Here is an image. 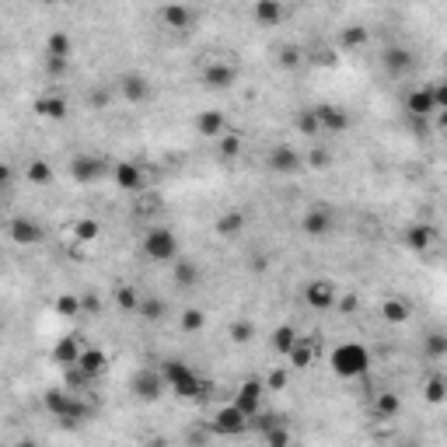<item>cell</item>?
<instances>
[{
  "mask_svg": "<svg viewBox=\"0 0 447 447\" xmlns=\"http://www.w3.org/2000/svg\"><path fill=\"white\" fill-rule=\"evenodd\" d=\"M119 88H123V95H126V98H130L133 105H137V101H143V98L150 95V88H147V81H143V77H137V74H130V77H123V84H119Z\"/></svg>",
  "mask_w": 447,
  "mask_h": 447,
  "instance_id": "cell-29",
  "label": "cell"
},
{
  "mask_svg": "<svg viewBox=\"0 0 447 447\" xmlns=\"http://www.w3.org/2000/svg\"><path fill=\"white\" fill-rule=\"evenodd\" d=\"M56 311H60L63 318H74L81 311V297L77 294H60V297H56Z\"/></svg>",
  "mask_w": 447,
  "mask_h": 447,
  "instance_id": "cell-37",
  "label": "cell"
},
{
  "mask_svg": "<svg viewBox=\"0 0 447 447\" xmlns=\"http://www.w3.org/2000/svg\"><path fill=\"white\" fill-rule=\"evenodd\" d=\"M269 164L276 168V172H284V175H294V172H301V168H304V157L294 147H276L272 157H269Z\"/></svg>",
  "mask_w": 447,
  "mask_h": 447,
  "instance_id": "cell-17",
  "label": "cell"
},
{
  "mask_svg": "<svg viewBox=\"0 0 447 447\" xmlns=\"http://www.w3.org/2000/svg\"><path fill=\"white\" fill-rule=\"evenodd\" d=\"M266 440H269V447H290V430L279 423V426H272V430L266 433Z\"/></svg>",
  "mask_w": 447,
  "mask_h": 447,
  "instance_id": "cell-42",
  "label": "cell"
},
{
  "mask_svg": "<svg viewBox=\"0 0 447 447\" xmlns=\"http://www.w3.org/2000/svg\"><path fill=\"white\" fill-rule=\"evenodd\" d=\"M206 325V315L199 308H186L182 311V332H199Z\"/></svg>",
  "mask_w": 447,
  "mask_h": 447,
  "instance_id": "cell-36",
  "label": "cell"
},
{
  "mask_svg": "<svg viewBox=\"0 0 447 447\" xmlns=\"http://www.w3.org/2000/svg\"><path fill=\"white\" fill-rule=\"evenodd\" d=\"M381 315H384L388 321H406V318H409V304H406V301H395V297H391V301H384Z\"/></svg>",
  "mask_w": 447,
  "mask_h": 447,
  "instance_id": "cell-35",
  "label": "cell"
},
{
  "mask_svg": "<svg viewBox=\"0 0 447 447\" xmlns=\"http://www.w3.org/2000/svg\"><path fill=\"white\" fill-rule=\"evenodd\" d=\"M294 343H297V332H294L290 325H279V328L272 332V350H276L279 357H287V353L294 350Z\"/></svg>",
  "mask_w": 447,
  "mask_h": 447,
  "instance_id": "cell-26",
  "label": "cell"
},
{
  "mask_svg": "<svg viewBox=\"0 0 447 447\" xmlns=\"http://www.w3.org/2000/svg\"><path fill=\"white\" fill-rule=\"evenodd\" d=\"M279 63H284V67H297V63H301V52H297L294 46H287L284 52H279Z\"/></svg>",
  "mask_w": 447,
  "mask_h": 447,
  "instance_id": "cell-47",
  "label": "cell"
},
{
  "mask_svg": "<svg viewBox=\"0 0 447 447\" xmlns=\"http://www.w3.org/2000/svg\"><path fill=\"white\" fill-rule=\"evenodd\" d=\"M74 235H77V241L88 245V241L98 238V223H95V220H77V223H74Z\"/></svg>",
  "mask_w": 447,
  "mask_h": 447,
  "instance_id": "cell-41",
  "label": "cell"
},
{
  "mask_svg": "<svg viewBox=\"0 0 447 447\" xmlns=\"http://www.w3.org/2000/svg\"><path fill=\"white\" fill-rule=\"evenodd\" d=\"M213 430H217V433H228V437H238V433H245V430H252V426H248V416L231 402V406L217 409V416H213Z\"/></svg>",
  "mask_w": 447,
  "mask_h": 447,
  "instance_id": "cell-5",
  "label": "cell"
},
{
  "mask_svg": "<svg viewBox=\"0 0 447 447\" xmlns=\"http://www.w3.org/2000/svg\"><path fill=\"white\" fill-rule=\"evenodd\" d=\"M367 364H370V353L360 343H339L332 350V370L339 377H346V381L367 374Z\"/></svg>",
  "mask_w": 447,
  "mask_h": 447,
  "instance_id": "cell-3",
  "label": "cell"
},
{
  "mask_svg": "<svg viewBox=\"0 0 447 447\" xmlns=\"http://www.w3.org/2000/svg\"><path fill=\"white\" fill-rule=\"evenodd\" d=\"M364 42H367V32H364V28L343 32V46H346V49H357V46H364Z\"/></svg>",
  "mask_w": 447,
  "mask_h": 447,
  "instance_id": "cell-45",
  "label": "cell"
},
{
  "mask_svg": "<svg viewBox=\"0 0 447 447\" xmlns=\"http://www.w3.org/2000/svg\"><path fill=\"white\" fill-rule=\"evenodd\" d=\"M311 112H315V119H318L321 133H343V130L350 126L346 112L335 108V105H318V108H311Z\"/></svg>",
  "mask_w": 447,
  "mask_h": 447,
  "instance_id": "cell-11",
  "label": "cell"
},
{
  "mask_svg": "<svg viewBox=\"0 0 447 447\" xmlns=\"http://www.w3.org/2000/svg\"><path fill=\"white\" fill-rule=\"evenodd\" d=\"M0 328H4V318H0Z\"/></svg>",
  "mask_w": 447,
  "mask_h": 447,
  "instance_id": "cell-54",
  "label": "cell"
},
{
  "mask_svg": "<svg viewBox=\"0 0 447 447\" xmlns=\"http://www.w3.org/2000/svg\"><path fill=\"white\" fill-rule=\"evenodd\" d=\"M332 223H335V217H332V210L328 206H315V210H308L304 213V220H301V228L308 231V235H328L332 231Z\"/></svg>",
  "mask_w": 447,
  "mask_h": 447,
  "instance_id": "cell-15",
  "label": "cell"
},
{
  "mask_svg": "<svg viewBox=\"0 0 447 447\" xmlns=\"http://www.w3.org/2000/svg\"><path fill=\"white\" fill-rule=\"evenodd\" d=\"M140 252L154 262H175L179 259V238L172 228H147L140 238Z\"/></svg>",
  "mask_w": 447,
  "mask_h": 447,
  "instance_id": "cell-2",
  "label": "cell"
},
{
  "mask_svg": "<svg viewBox=\"0 0 447 447\" xmlns=\"http://www.w3.org/2000/svg\"><path fill=\"white\" fill-rule=\"evenodd\" d=\"M147 447H161V444H147Z\"/></svg>",
  "mask_w": 447,
  "mask_h": 447,
  "instance_id": "cell-53",
  "label": "cell"
},
{
  "mask_svg": "<svg viewBox=\"0 0 447 447\" xmlns=\"http://www.w3.org/2000/svg\"><path fill=\"white\" fill-rule=\"evenodd\" d=\"M172 276H175V284H179V287H192L196 279H199V266H196V262H189V259H175Z\"/></svg>",
  "mask_w": 447,
  "mask_h": 447,
  "instance_id": "cell-25",
  "label": "cell"
},
{
  "mask_svg": "<svg viewBox=\"0 0 447 447\" xmlns=\"http://www.w3.org/2000/svg\"><path fill=\"white\" fill-rule=\"evenodd\" d=\"M164 388H168V384H164L161 370H140V374L133 377V391H137V395H140L143 402H154Z\"/></svg>",
  "mask_w": 447,
  "mask_h": 447,
  "instance_id": "cell-10",
  "label": "cell"
},
{
  "mask_svg": "<svg viewBox=\"0 0 447 447\" xmlns=\"http://www.w3.org/2000/svg\"><path fill=\"white\" fill-rule=\"evenodd\" d=\"M46 409L56 413V419H63V423H81L91 416V406H84V399H74L70 391H46Z\"/></svg>",
  "mask_w": 447,
  "mask_h": 447,
  "instance_id": "cell-4",
  "label": "cell"
},
{
  "mask_svg": "<svg viewBox=\"0 0 447 447\" xmlns=\"http://www.w3.org/2000/svg\"><path fill=\"white\" fill-rule=\"evenodd\" d=\"M252 335H255V325H252V321H235V325H231V339H235V343H248Z\"/></svg>",
  "mask_w": 447,
  "mask_h": 447,
  "instance_id": "cell-43",
  "label": "cell"
},
{
  "mask_svg": "<svg viewBox=\"0 0 447 447\" xmlns=\"http://www.w3.org/2000/svg\"><path fill=\"white\" fill-rule=\"evenodd\" d=\"M245 228V213L241 210H231V213H220L217 217V231L220 235H238Z\"/></svg>",
  "mask_w": 447,
  "mask_h": 447,
  "instance_id": "cell-31",
  "label": "cell"
},
{
  "mask_svg": "<svg viewBox=\"0 0 447 447\" xmlns=\"http://www.w3.org/2000/svg\"><path fill=\"white\" fill-rule=\"evenodd\" d=\"M406 245L413 252H426L433 245V228H430V223H413V228L406 231Z\"/></svg>",
  "mask_w": 447,
  "mask_h": 447,
  "instance_id": "cell-20",
  "label": "cell"
},
{
  "mask_svg": "<svg viewBox=\"0 0 447 447\" xmlns=\"http://www.w3.org/2000/svg\"><path fill=\"white\" fill-rule=\"evenodd\" d=\"M252 18H255L259 25H276L279 18H284V8L272 4V0H262V4H255V8H252Z\"/></svg>",
  "mask_w": 447,
  "mask_h": 447,
  "instance_id": "cell-27",
  "label": "cell"
},
{
  "mask_svg": "<svg viewBox=\"0 0 447 447\" xmlns=\"http://www.w3.org/2000/svg\"><path fill=\"white\" fill-rule=\"evenodd\" d=\"M406 108L413 112V116H433V112H440V101H437V91L433 88H413L409 98H406Z\"/></svg>",
  "mask_w": 447,
  "mask_h": 447,
  "instance_id": "cell-9",
  "label": "cell"
},
{
  "mask_svg": "<svg viewBox=\"0 0 447 447\" xmlns=\"http://www.w3.org/2000/svg\"><path fill=\"white\" fill-rule=\"evenodd\" d=\"M14 447H39L35 440H21V444H14Z\"/></svg>",
  "mask_w": 447,
  "mask_h": 447,
  "instance_id": "cell-52",
  "label": "cell"
},
{
  "mask_svg": "<svg viewBox=\"0 0 447 447\" xmlns=\"http://www.w3.org/2000/svg\"><path fill=\"white\" fill-rule=\"evenodd\" d=\"M238 81V70H235V63H223V60H213V63H206L203 67V84L206 88H231Z\"/></svg>",
  "mask_w": 447,
  "mask_h": 447,
  "instance_id": "cell-8",
  "label": "cell"
},
{
  "mask_svg": "<svg viewBox=\"0 0 447 447\" xmlns=\"http://www.w3.org/2000/svg\"><path fill=\"white\" fill-rule=\"evenodd\" d=\"M426 399H430V402H444V377H440V374L430 377V384H426Z\"/></svg>",
  "mask_w": 447,
  "mask_h": 447,
  "instance_id": "cell-44",
  "label": "cell"
},
{
  "mask_svg": "<svg viewBox=\"0 0 447 447\" xmlns=\"http://www.w3.org/2000/svg\"><path fill=\"white\" fill-rule=\"evenodd\" d=\"M35 112L42 119H63L67 116V98L63 95H46L35 101Z\"/></svg>",
  "mask_w": 447,
  "mask_h": 447,
  "instance_id": "cell-19",
  "label": "cell"
},
{
  "mask_svg": "<svg viewBox=\"0 0 447 447\" xmlns=\"http://www.w3.org/2000/svg\"><path fill=\"white\" fill-rule=\"evenodd\" d=\"M297 130H301L304 137H318V133H321V126H318V119H315L311 108H304L301 116H297Z\"/></svg>",
  "mask_w": 447,
  "mask_h": 447,
  "instance_id": "cell-40",
  "label": "cell"
},
{
  "mask_svg": "<svg viewBox=\"0 0 447 447\" xmlns=\"http://www.w3.org/2000/svg\"><path fill=\"white\" fill-rule=\"evenodd\" d=\"M161 377H164V384L172 388L175 395H182V399H199V395H206V384L199 381V374H196L189 364H182V360L161 364Z\"/></svg>",
  "mask_w": 447,
  "mask_h": 447,
  "instance_id": "cell-1",
  "label": "cell"
},
{
  "mask_svg": "<svg viewBox=\"0 0 447 447\" xmlns=\"http://www.w3.org/2000/svg\"><path fill=\"white\" fill-rule=\"evenodd\" d=\"M140 315H143V318H161V315H164V304H161L157 297H150V301H140Z\"/></svg>",
  "mask_w": 447,
  "mask_h": 447,
  "instance_id": "cell-46",
  "label": "cell"
},
{
  "mask_svg": "<svg viewBox=\"0 0 447 447\" xmlns=\"http://www.w3.org/2000/svg\"><path fill=\"white\" fill-rule=\"evenodd\" d=\"M8 186H11V168L0 161V192H8Z\"/></svg>",
  "mask_w": 447,
  "mask_h": 447,
  "instance_id": "cell-49",
  "label": "cell"
},
{
  "mask_svg": "<svg viewBox=\"0 0 447 447\" xmlns=\"http://www.w3.org/2000/svg\"><path fill=\"white\" fill-rule=\"evenodd\" d=\"M335 308H339V311H357V297H343V301H335Z\"/></svg>",
  "mask_w": 447,
  "mask_h": 447,
  "instance_id": "cell-50",
  "label": "cell"
},
{
  "mask_svg": "<svg viewBox=\"0 0 447 447\" xmlns=\"http://www.w3.org/2000/svg\"><path fill=\"white\" fill-rule=\"evenodd\" d=\"M25 175H28V182H35V186H49V182H52V168H49L46 161H28Z\"/></svg>",
  "mask_w": 447,
  "mask_h": 447,
  "instance_id": "cell-33",
  "label": "cell"
},
{
  "mask_svg": "<svg viewBox=\"0 0 447 447\" xmlns=\"http://www.w3.org/2000/svg\"><path fill=\"white\" fill-rule=\"evenodd\" d=\"M8 231H11V241L14 245H39L46 235H42V228L35 220H28V217H18V220H11L8 223Z\"/></svg>",
  "mask_w": 447,
  "mask_h": 447,
  "instance_id": "cell-12",
  "label": "cell"
},
{
  "mask_svg": "<svg viewBox=\"0 0 447 447\" xmlns=\"http://www.w3.org/2000/svg\"><path fill=\"white\" fill-rule=\"evenodd\" d=\"M217 150H220V157H238L241 154V137L238 133H223V137H217Z\"/></svg>",
  "mask_w": 447,
  "mask_h": 447,
  "instance_id": "cell-34",
  "label": "cell"
},
{
  "mask_svg": "<svg viewBox=\"0 0 447 447\" xmlns=\"http://www.w3.org/2000/svg\"><path fill=\"white\" fill-rule=\"evenodd\" d=\"M287 381H290L287 367H276V370H269V377L262 381V391H279V388H287Z\"/></svg>",
  "mask_w": 447,
  "mask_h": 447,
  "instance_id": "cell-39",
  "label": "cell"
},
{
  "mask_svg": "<svg viewBox=\"0 0 447 447\" xmlns=\"http://www.w3.org/2000/svg\"><path fill=\"white\" fill-rule=\"evenodd\" d=\"M161 18L172 25V28H189L192 21H196V11L192 8H179V4H172V8H164L161 11Z\"/></svg>",
  "mask_w": 447,
  "mask_h": 447,
  "instance_id": "cell-24",
  "label": "cell"
},
{
  "mask_svg": "<svg viewBox=\"0 0 447 447\" xmlns=\"http://www.w3.org/2000/svg\"><path fill=\"white\" fill-rule=\"evenodd\" d=\"M81 350H84V343L77 339V335H63V339L52 346V360L67 370V367H74L81 360Z\"/></svg>",
  "mask_w": 447,
  "mask_h": 447,
  "instance_id": "cell-14",
  "label": "cell"
},
{
  "mask_svg": "<svg viewBox=\"0 0 447 447\" xmlns=\"http://www.w3.org/2000/svg\"><path fill=\"white\" fill-rule=\"evenodd\" d=\"M105 364H108V357H105V350H95V346H84L81 350V360L74 364V367H81L88 377H98L101 370H105Z\"/></svg>",
  "mask_w": 447,
  "mask_h": 447,
  "instance_id": "cell-18",
  "label": "cell"
},
{
  "mask_svg": "<svg viewBox=\"0 0 447 447\" xmlns=\"http://www.w3.org/2000/svg\"><path fill=\"white\" fill-rule=\"evenodd\" d=\"M112 179H116V186L123 189V192H140L143 189V172H140V168L137 164H130V161H123V164H116V168H112Z\"/></svg>",
  "mask_w": 447,
  "mask_h": 447,
  "instance_id": "cell-13",
  "label": "cell"
},
{
  "mask_svg": "<svg viewBox=\"0 0 447 447\" xmlns=\"http://www.w3.org/2000/svg\"><path fill=\"white\" fill-rule=\"evenodd\" d=\"M304 297H308V304H311L315 311H328V308H335V301H339V290H335L328 279H311L308 290H304Z\"/></svg>",
  "mask_w": 447,
  "mask_h": 447,
  "instance_id": "cell-7",
  "label": "cell"
},
{
  "mask_svg": "<svg viewBox=\"0 0 447 447\" xmlns=\"http://www.w3.org/2000/svg\"><path fill=\"white\" fill-rule=\"evenodd\" d=\"M402 409V402H399V395H395V391H381V395H377V402H374V413L381 416V419H391V416H395Z\"/></svg>",
  "mask_w": 447,
  "mask_h": 447,
  "instance_id": "cell-30",
  "label": "cell"
},
{
  "mask_svg": "<svg viewBox=\"0 0 447 447\" xmlns=\"http://www.w3.org/2000/svg\"><path fill=\"white\" fill-rule=\"evenodd\" d=\"M384 67L399 77V74H406V70L413 67V56H409L406 49H388V52H384Z\"/></svg>",
  "mask_w": 447,
  "mask_h": 447,
  "instance_id": "cell-28",
  "label": "cell"
},
{
  "mask_svg": "<svg viewBox=\"0 0 447 447\" xmlns=\"http://www.w3.org/2000/svg\"><path fill=\"white\" fill-rule=\"evenodd\" d=\"M196 133H199V137H206V140L223 137V133H228V123H223V112L210 108V112H203V116H196Z\"/></svg>",
  "mask_w": 447,
  "mask_h": 447,
  "instance_id": "cell-16",
  "label": "cell"
},
{
  "mask_svg": "<svg viewBox=\"0 0 447 447\" xmlns=\"http://www.w3.org/2000/svg\"><path fill=\"white\" fill-rule=\"evenodd\" d=\"M235 406L248 416V426H252V419L262 413V381H245L235 395Z\"/></svg>",
  "mask_w": 447,
  "mask_h": 447,
  "instance_id": "cell-6",
  "label": "cell"
},
{
  "mask_svg": "<svg viewBox=\"0 0 447 447\" xmlns=\"http://www.w3.org/2000/svg\"><path fill=\"white\" fill-rule=\"evenodd\" d=\"M74 179L77 182H91V179H98L101 172H105V164L101 161H95V157H74Z\"/></svg>",
  "mask_w": 447,
  "mask_h": 447,
  "instance_id": "cell-23",
  "label": "cell"
},
{
  "mask_svg": "<svg viewBox=\"0 0 447 447\" xmlns=\"http://www.w3.org/2000/svg\"><path fill=\"white\" fill-rule=\"evenodd\" d=\"M46 67H49V74H63V70H67V60H46Z\"/></svg>",
  "mask_w": 447,
  "mask_h": 447,
  "instance_id": "cell-51",
  "label": "cell"
},
{
  "mask_svg": "<svg viewBox=\"0 0 447 447\" xmlns=\"http://www.w3.org/2000/svg\"><path fill=\"white\" fill-rule=\"evenodd\" d=\"M81 311H91V315H95V311H101V301H98L95 294H84V297H81Z\"/></svg>",
  "mask_w": 447,
  "mask_h": 447,
  "instance_id": "cell-48",
  "label": "cell"
},
{
  "mask_svg": "<svg viewBox=\"0 0 447 447\" xmlns=\"http://www.w3.org/2000/svg\"><path fill=\"white\" fill-rule=\"evenodd\" d=\"M287 360H290V367H308L311 360H315V343L308 339V335H297V343H294V350L287 353Z\"/></svg>",
  "mask_w": 447,
  "mask_h": 447,
  "instance_id": "cell-21",
  "label": "cell"
},
{
  "mask_svg": "<svg viewBox=\"0 0 447 447\" xmlns=\"http://www.w3.org/2000/svg\"><path fill=\"white\" fill-rule=\"evenodd\" d=\"M304 164H308V168H315V172H325V168L332 164V154H328L325 147H315V150H308Z\"/></svg>",
  "mask_w": 447,
  "mask_h": 447,
  "instance_id": "cell-38",
  "label": "cell"
},
{
  "mask_svg": "<svg viewBox=\"0 0 447 447\" xmlns=\"http://www.w3.org/2000/svg\"><path fill=\"white\" fill-rule=\"evenodd\" d=\"M112 301H116V308H119V311H126V315H130V311H140V301H143V297H140L133 287H119Z\"/></svg>",
  "mask_w": 447,
  "mask_h": 447,
  "instance_id": "cell-32",
  "label": "cell"
},
{
  "mask_svg": "<svg viewBox=\"0 0 447 447\" xmlns=\"http://www.w3.org/2000/svg\"><path fill=\"white\" fill-rule=\"evenodd\" d=\"M46 60H70V35L67 32H52L46 42Z\"/></svg>",
  "mask_w": 447,
  "mask_h": 447,
  "instance_id": "cell-22",
  "label": "cell"
}]
</instances>
